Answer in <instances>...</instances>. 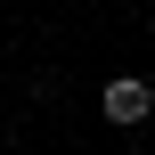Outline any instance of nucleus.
Masks as SVG:
<instances>
[{"label": "nucleus", "instance_id": "obj_1", "mask_svg": "<svg viewBox=\"0 0 155 155\" xmlns=\"http://www.w3.org/2000/svg\"><path fill=\"white\" fill-rule=\"evenodd\" d=\"M98 106H106V123H147V106H155V90L139 82V74H114Z\"/></svg>", "mask_w": 155, "mask_h": 155}]
</instances>
